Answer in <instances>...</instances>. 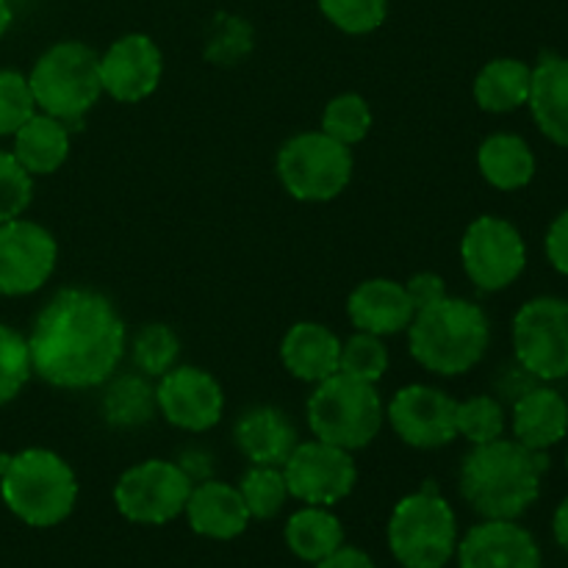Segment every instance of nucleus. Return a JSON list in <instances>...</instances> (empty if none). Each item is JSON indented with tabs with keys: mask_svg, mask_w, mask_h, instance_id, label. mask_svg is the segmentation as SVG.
Listing matches in <instances>:
<instances>
[{
	"mask_svg": "<svg viewBox=\"0 0 568 568\" xmlns=\"http://www.w3.org/2000/svg\"><path fill=\"white\" fill-rule=\"evenodd\" d=\"M477 166L494 189L516 192L536 175V155L530 144L516 133H494L477 150Z\"/></svg>",
	"mask_w": 568,
	"mask_h": 568,
	"instance_id": "25",
	"label": "nucleus"
},
{
	"mask_svg": "<svg viewBox=\"0 0 568 568\" xmlns=\"http://www.w3.org/2000/svg\"><path fill=\"white\" fill-rule=\"evenodd\" d=\"M388 369V349L381 342V336L358 331L342 342V358H338V372L358 381L377 383Z\"/></svg>",
	"mask_w": 568,
	"mask_h": 568,
	"instance_id": "32",
	"label": "nucleus"
},
{
	"mask_svg": "<svg viewBox=\"0 0 568 568\" xmlns=\"http://www.w3.org/2000/svg\"><path fill=\"white\" fill-rule=\"evenodd\" d=\"M286 544L305 564H320L344 547V527L331 510L311 505L286 521Z\"/></svg>",
	"mask_w": 568,
	"mask_h": 568,
	"instance_id": "27",
	"label": "nucleus"
},
{
	"mask_svg": "<svg viewBox=\"0 0 568 568\" xmlns=\"http://www.w3.org/2000/svg\"><path fill=\"white\" fill-rule=\"evenodd\" d=\"M164 72L159 44L144 33H125L100 55L103 92L120 103H139L155 92Z\"/></svg>",
	"mask_w": 568,
	"mask_h": 568,
	"instance_id": "16",
	"label": "nucleus"
},
{
	"mask_svg": "<svg viewBox=\"0 0 568 568\" xmlns=\"http://www.w3.org/2000/svg\"><path fill=\"white\" fill-rule=\"evenodd\" d=\"M383 425V403L375 383L336 372L316 383L308 399V427L320 442L347 453L375 442Z\"/></svg>",
	"mask_w": 568,
	"mask_h": 568,
	"instance_id": "6",
	"label": "nucleus"
},
{
	"mask_svg": "<svg viewBox=\"0 0 568 568\" xmlns=\"http://www.w3.org/2000/svg\"><path fill=\"white\" fill-rule=\"evenodd\" d=\"M405 292H408L414 311H422V308H427V305H433V303H438V300L447 297L444 277L433 275V272H419V275L410 277V281L405 283Z\"/></svg>",
	"mask_w": 568,
	"mask_h": 568,
	"instance_id": "39",
	"label": "nucleus"
},
{
	"mask_svg": "<svg viewBox=\"0 0 568 568\" xmlns=\"http://www.w3.org/2000/svg\"><path fill=\"white\" fill-rule=\"evenodd\" d=\"M547 258L560 275H568V211H564V214L549 225Z\"/></svg>",
	"mask_w": 568,
	"mask_h": 568,
	"instance_id": "40",
	"label": "nucleus"
},
{
	"mask_svg": "<svg viewBox=\"0 0 568 568\" xmlns=\"http://www.w3.org/2000/svg\"><path fill=\"white\" fill-rule=\"evenodd\" d=\"M250 44H253V31H250L247 22L239 20V17L220 14L216 31L209 42V59L220 61V64H233L247 53Z\"/></svg>",
	"mask_w": 568,
	"mask_h": 568,
	"instance_id": "38",
	"label": "nucleus"
},
{
	"mask_svg": "<svg viewBox=\"0 0 568 568\" xmlns=\"http://www.w3.org/2000/svg\"><path fill=\"white\" fill-rule=\"evenodd\" d=\"M458 564L460 568H541V549L514 519H488L466 532Z\"/></svg>",
	"mask_w": 568,
	"mask_h": 568,
	"instance_id": "17",
	"label": "nucleus"
},
{
	"mask_svg": "<svg viewBox=\"0 0 568 568\" xmlns=\"http://www.w3.org/2000/svg\"><path fill=\"white\" fill-rule=\"evenodd\" d=\"M31 366L59 388H92L109 381L125 355V325L109 297L64 288L33 322Z\"/></svg>",
	"mask_w": 568,
	"mask_h": 568,
	"instance_id": "1",
	"label": "nucleus"
},
{
	"mask_svg": "<svg viewBox=\"0 0 568 568\" xmlns=\"http://www.w3.org/2000/svg\"><path fill=\"white\" fill-rule=\"evenodd\" d=\"M0 497L11 514L31 527L61 525L78 499L75 471L50 449H26L11 455L0 475Z\"/></svg>",
	"mask_w": 568,
	"mask_h": 568,
	"instance_id": "4",
	"label": "nucleus"
},
{
	"mask_svg": "<svg viewBox=\"0 0 568 568\" xmlns=\"http://www.w3.org/2000/svg\"><path fill=\"white\" fill-rule=\"evenodd\" d=\"M347 314L358 331L372 333V336H394V333L408 331L416 311L403 283L372 277L349 294Z\"/></svg>",
	"mask_w": 568,
	"mask_h": 568,
	"instance_id": "18",
	"label": "nucleus"
},
{
	"mask_svg": "<svg viewBox=\"0 0 568 568\" xmlns=\"http://www.w3.org/2000/svg\"><path fill=\"white\" fill-rule=\"evenodd\" d=\"M33 194L31 175L22 170L14 153L0 150V222L17 220L28 209Z\"/></svg>",
	"mask_w": 568,
	"mask_h": 568,
	"instance_id": "37",
	"label": "nucleus"
},
{
	"mask_svg": "<svg viewBox=\"0 0 568 568\" xmlns=\"http://www.w3.org/2000/svg\"><path fill=\"white\" fill-rule=\"evenodd\" d=\"M155 410H159L155 388L150 386L142 372L139 375L116 377L103 397V416L114 427L144 425V422L153 419Z\"/></svg>",
	"mask_w": 568,
	"mask_h": 568,
	"instance_id": "28",
	"label": "nucleus"
},
{
	"mask_svg": "<svg viewBox=\"0 0 568 568\" xmlns=\"http://www.w3.org/2000/svg\"><path fill=\"white\" fill-rule=\"evenodd\" d=\"M455 410L458 403L449 394L416 383L394 394L388 405V422L408 447L438 449L458 438Z\"/></svg>",
	"mask_w": 568,
	"mask_h": 568,
	"instance_id": "14",
	"label": "nucleus"
},
{
	"mask_svg": "<svg viewBox=\"0 0 568 568\" xmlns=\"http://www.w3.org/2000/svg\"><path fill=\"white\" fill-rule=\"evenodd\" d=\"M316 568H377L372 564V558L366 552L355 547H338L336 552L327 555L325 560H320Z\"/></svg>",
	"mask_w": 568,
	"mask_h": 568,
	"instance_id": "41",
	"label": "nucleus"
},
{
	"mask_svg": "<svg viewBox=\"0 0 568 568\" xmlns=\"http://www.w3.org/2000/svg\"><path fill=\"white\" fill-rule=\"evenodd\" d=\"M410 355L427 372L453 377L475 369L491 342L488 316L469 300L444 297L416 311L408 325Z\"/></svg>",
	"mask_w": 568,
	"mask_h": 568,
	"instance_id": "3",
	"label": "nucleus"
},
{
	"mask_svg": "<svg viewBox=\"0 0 568 568\" xmlns=\"http://www.w3.org/2000/svg\"><path fill=\"white\" fill-rule=\"evenodd\" d=\"M568 433V403L555 388H530L514 405V436L525 447L547 453Z\"/></svg>",
	"mask_w": 568,
	"mask_h": 568,
	"instance_id": "23",
	"label": "nucleus"
},
{
	"mask_svg": "<svg viewBox=\"0 0 568 568\" xmlns=\"http://www.w3.org/2000/svg\"><path fill=\"white\" fill-rule=\"evenodd\" d=\"M388 547L405 568H444L458 549V521L447 499L427 483L394 508Z\"/></svg>",
	"mask_w": 568,
	"mask_h": 568,
	"instance_id": "7",
	"label": "nucleus"
},
{
	"mask_svg": "<svg viewBox=\"0 0 568 568\" xmlns=\"http://www.w3.org/2000/svg\"><path fill=\"white\" fill-rule=\"evenodd\" d=\"M342 342L320 322H297L281 344V361L297 381L322 383L338 372Z\"/></svg>",
	"mask_w": 568,
	"mask_h": 568,
	"instance_id": "21",
	"label": "nucleus"
},
{
	"mask_svg": "<svg viewBox=\"0 0 568 568\" xmlns=\"http://www.w3.org/2000/svg\"><path fill=\"white\" fill-rule=\"evenodd\" d=\"M155 403L170 425L189 433H205L222 419L225 394L216 377L194 366H172L155 388Z\"/></svg>",
	"mask_w": 568,
	"mask_h": 568,
	"instance_id": "15",
	"label": "nucleus"
},
{
	"mask_svg": "<svg viewBox=\"0 0 568 568\" xmlns=\"http://www.w3.org/2000/svg\"><path fill=\"white\" fill-rule=\"evenodd\" d=\"M9 460H11V455H0V475H3V471H6Z\"/></svg>",
	"mask_w": 568,
	"mask_h": 568,
	"instance_id": "45",
	"label": "nucleus"
},
{
	"mask_svg": "<svg viewBox=\"0 0 568 568\" xmlns=\"http://www.w3.org/2000/svg\"><path fill=\"white\" fill-rule=\"evenodd\" d=\"M178 353H181V342L172 327L161 325V322L139 327L131 344L133 364L144 377H164L175 366Z\"/></svg>",
	"mask_w": 568,
	"mask_h": 568,
	"instance_id": "31",
	"label": "nucleus"
},
{
	"mask_svg": "<svg viewBox=\"0 0 568 568\" xmlns=\"http://www.w3.org/2000/svg\"><path fill=\"white\" fill-rule=\"evenodd\" d=\"M192 480L172 460H144L131 466L114 486L116 510L136 525H166L183 514Z\"/></svg>",
	"mask_w": 568,
	"mask_h": 568,
	"instance_id": "10",
	"label": "nucleus"
},
{
	"mask_svg": "<svg viewBox=\"0 0 568 568\" xmlns=\"http://www.w3.org/2000/svg\"><path fill=\"white\" fill-rule=\"evenodd\" d=\"M532 120L549 142L568 148V59L544 53L532 67L530 100Z\"/></svg>",
	"mask_w": 568,
	"mask_h": 568,
	"instance_id": "20",
	"label": "nucleus"
},
{
	"mask_svg": "<svg viewBox=\"0 0 568 568\" xmlns=\"http://www.w3.org/2000/svg\"><path fill=\"white\" fill-rule=\"evenodd\" d=\"M277 178L294 200L325 203L349 186L353 153L325 131L297 133L277 153Z\"/></svg>",
	"mask_w": 568,
	"mask_h": 568,
	"instance_id": "8",
	"label": "nucleus"
},
{
	"mask_svg": "<svg viewBox=\"0 0 568 568\" xmlns=\"http://www.w3.org/2000/svg\"><path fill=\"white\" fill-rule=\"evenodd\" d=\"M33 100L28 78L14 70H0V136L17 133L33 116Z\"/></svg>",
	"mask_w": 568,
	"mask_h": 568,
	"instance_id": "36",
	"label": "nucleus"
},
{
	"mask_svg": "<svg viewBox=\"0 0 568 568\" xmlns=\"http://www.w3.org/2000/svg\"><path fill=\"white\" fill-rule=\"evenodd\" d=\"M552 527H555V538H558V544L568 552V497L560 503V508L555 510Z\"/></svg>",
	"mask_w": 568,
	"mask_h": 568,
	"instance_id": "43",
	"label": "nucleus"
},
{
	"mask_svg": "<svg viewBox=\"0 0 568 568\" xmlns=\"http://www.w3.org/2000/svg\"><path fill=\"white\" fill-rule=\"evenodd\" d=\"M532 67L519 59H494L477 72L475 100L483 111L508 114L530 100Z\"/></svg>",
	"mask_w": 568,
	"mask_h": 568,
	"instance_id": "26",
	"label": "nucleus"
},
{
	"mask_svg": "<svg viewBox=\"0 0 568 568\" xmlns=\"http://www.w3.org/2000/svg\"><path fill=\"white\" fill-rule=\"evenodd\" d=\"M547 453L497 438L477 444L460 466V494L486 519H516L541 494Z\"/></svg>",
	"mask_w": 568,
	"mask_h": 568,
	"instance_id": "2",
	"label": "nucleus"
},
{
	"mask_svg": "<svg viewBox=\"0 0 568 568\" xmlns=\"http://www.w3.org/2000/svg\"><path fill=\"white\" fill-rule=\"evenodd\" d=\"M455 425H458V436H464L466 442L488 444L503 438L505 433V410L503 405L494 397H471L466 403H458L455 410Z\"/></svg>",
	"mask_w": 568,
	"mask_h": 568,
	"instance_id": "33",
	"label": "nucleus"
},
{
	"mask_svg": "<svg viewBox=\"0 0 568 568\" xmlns=\"http://www.w3.org/2000/svg\"><path fill=\"white\" fill-rule=\"evenodd\" d=\"M183 514L197 536L216 538V541L242 536L250 521V510L239 488L220 480H203L200 486H192Z\"/></svg>",
	"mask_w": 568,
	"mask_h": 568,
	"instance_id": "19",
	"label": "nucleus"
},
{
	"mask_svg": "<svg viewBox=\"0 0 568 568\" xmlns=\"http://www.w3.org/2000/svg\"><path fill=\"white\" fill-rule=\"evenodd\" d=\"M283 477H286L288 494L300 503L327 508L349 497L358 469L347 449L316 438V442L294 447V453L283 464Z\"/></svg>",
	"mask_w": 568,
	"mask_h": 568,
	"instance_id": "12",
	"label": "nucleus"
},
{
	"mask_svg": "<svg viewBox=\"0 0 568 568\" xmlns=\"http://www.w3.org/2000/svg\"><path fill=\"white\" fill-rule=\"evenodd\" d=\"M322 131L336 139V142H342L344 148L364 142L366 133L372 131L369 103L355 92L338 94L327 103L325 114H322Z\"/></svg>",
	"mask_w": 568,
	"mask_h": 568,
	"instance_id": "30",
	"label": "nucleus"
},
{
	"mask_svg": "<svg viewBox=\"0 0 568 568\" xmlns=\"http://www.w3.org/2000/svg\"><path fill=\"white\" fill-rule=\"evenodd\" d=\"M59 244L42 225L28 220L0 222V294L20 297L48 283Z\"/></svg>",
	"mask_w": 568,
	"mask_h": 568,
	"instance_id": "13",
	"label": "nucleus"
},
{
	"mask_svg": "<svg viewBox=\"0 0 568 568\" xmlns=\"http://www.w3.org/2000/svg\"><path fill=\"white\" fill-rule=\"evenodd\" d=\"M33 100L44 114L78 131L87 111L103 94L100 55L83 42H59L42 53L28 75Z\"/></svg>",
	"mask_w": 568,
	"mask_h": 568,
	"instance_id": "5",
	"label": "nucleus"
},
{
	"mask_svg": "<svg viewBox=\"0 0 568 568\" xmlns=\"http://www.w3.org/2000/svg\"><path fill=\"white\" fill-rule=\"evenodd\" d=\"M178 466L186 471L189 480H200V477H209L211 458L200 447H192V449H186V453H183L181 464H178Z\"/></svg>",
	"mask_w": 568,
	"mask_h": 568,
	"instance_id": "42",
	"label": "nucleus"
},
{
	"mask_svg": "<svg viewBox=\"0 0 568 568\" xmlns=\"http://www.w3.org/2000/svg\"><path fill=\"white\" fill-rule=\"evenodd\" d=\"M460 261L483 292H499L516 283L527 266V247L516 225L503 216H480L460 239Z\"/></svg>",
	"mask_w": 568,
	"mask_h": 568,
	"instance_id": "11",
	"label": "nucleus"
},
{
	"mask_svg": "<svg viewBox=\"0 0 568 568\" xmlns=\"http://www.w3.org/2000/svg\"><path fill=\"white\" fill-rule=\"evenodd\" d=\"M244 505L250 510V519H275L288 499L286 477L281 466H253L239 483Z\"/></svg>",
	"mask_w": 568,
	"mask_h": 568,
	"instance_id": "29",
	"label": "nucleus"
},
{
	"mask_svg": "<svg viewBox=\"0 0 568 568\" xmlns=\"http://www.w3.org/2000/svg\"><path fill=\"white\" fill-rule=\"evenodd\" d=\"M566 469H568V455H566Z\"/></svg>",
	"mask_w": 568,
	"mask_h": 568,
	"instance_id": "46",
	"label": "nucleus"
},
{
	"mask_svg": "<svg viewBox=\"0 0 568 568\" xmlns=\"http://www.w3.org/2000/svg\"><path fill=\"white\" fill-rule=\"evenodd\" d=\"M9 26H11V6L9 0H0V37L9 31Z\"/></svg>",
	"mask_w": 568,
	"mask_h": 568,
	"instance_id": "44",
	"label": "nucleus"
},
{
	"mask_svg": "<svg viewBox=\"0 0 568 568\" xmlns=\"http://www.w3.org/2000/svg\"><path fill=\"white\" fill-rule=\"evenodd\" d=\"M70 155V128L50 114H33L14 133V159L28 175H50Z\"/></svg>",
	"mask_w": 568,
	"mask_h": 568,
	"instance_id": "24",
	"label": "nucleus"
},
{
	"mask_svg": "<svg viewBox=\"0 0 568 568\" xmlns=\"http://www.w3.org/2000/svg\"><path fill=\"white\" fill-rule=\"evenodd\" d=\"M320 9L338 31L361 37L383 26L388 14V0H320Z\"/></svg>",
	"mask_w": 568,
	"mask_h": 568,
	"instance_id": "34",
	"label": "nucleus"
},
{
	"mask_svg": "<svg viewBox=\"0 0 568 568\" xmlns=\"http://www.w3.org/2000/svg\"><path fill=\"white\" fill-rule=\"evenodd\" d=\"M514 349L538 381L568 377V300L536 297L514 316Z\"/></svg>",
	"mask_w": 568,
	"mask_h": 568,
	"instance_id": "9",
	"label": "nucleus"
},
{
	"mask_svg": "<svg viewBox=\"0 0 568 568\" xmlns=\"http://www.w3.org/2000/svg\"><path fill=\"white\" fill-rule=\"evenodd\" d=\"M31 353L28 342L11 327L0 325V405L14 399L31 377Z\"/></svg>",
	"mask_w": 568,
	"mask_h": 568,
	"instance_id": "35",
	"label": "nucleus"
},
{
	"mask_svg": "<svg viewBox=\"0 0 568 568\" xmlns=\"http://www.w3.org/2000/svg\"><path fill=\"white\" fill-rule=\"evenodd\" d=\"M236 444L253 466H283L297 447V430L283 410L261 405L239 419Z\"/></svg>",
	"mask_w": 568,
	"mask_h": 568,
	"instance_id": "22",
	"label": "nucleus"
}]
</instances>
